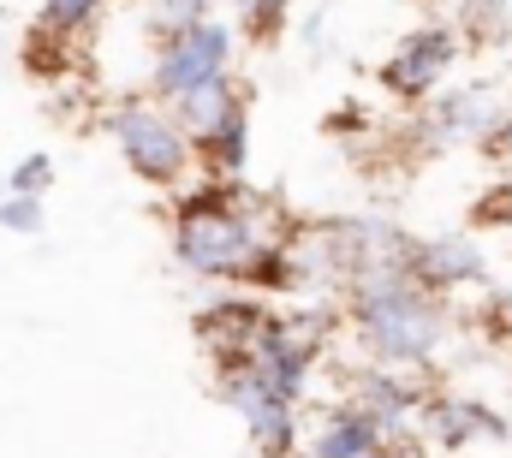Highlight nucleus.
I'll use <instances>...</instances> for the list:
<instances>
[{
  "label": "nucleus",
  "mask_w": 512,
  "mask_h": 458,
  "mask_svg": "<svg viewBox=\"0 0 512 458\" xmlns=\"http://www.w3.org/2000/svg\"><path fill=\"white\" fill-rule=\"evenodd\" d=\"M352 322H358V340L376 363L405 369V363H423L441 345L447 310H441V298L429 286H417L399 268V256H376L352 280Z\"/></svg>",
  "instance_id": "nucleus-1"
},
{
  "label": "nucleus",
  "mask_w": 512,
  "mask_h": 458,
  "mask_svg": "<svg viewBox=\"0 0 512 458\" xmlns=\"http://www.w3.org/2000/svg\"><path fill=\"white\" fill-rule=\"evenodd\" d=\"M274 238H256V197L239 191H197L179 203V227H173V250L185 268L215 274V280H239L251 268V256Z\"/></svg>",
  "instance_id": "nucleus-2"
},
{
  "label": "nucleus",
  "mask_w": 512,
  "mask_h": 458,
  "mask_svg": "<svg viewBox=\"0 0 512 458\" xmlns=\"http://www.w3.org/2000/svg\"><path fill=\"white\" fill-rule=\"evenodd\" d=\"M108 131H114V143L126 149L131 173H143V179H155V185H179L185 167L197 161V155H191V137L179 131V119L167 114V108H155V102H120V108L108 114Z\"/></svg>",
  "instance_id": "nucleus-3"
},
{
  "label": "nucleus",
  "mask_w": 512,
  "mask_h": 458,
  "mask_svg": "<svg viewBox=\"0 0 512 458\" xmlns=\"http://www.w3.org/2000/svg\"><path fill=\"white\" fill-rule=\"evenodd\" d=\"M221 72H233V30L221 18H197V24L161 36V54H155L149 84H155V96L179 102L185 90H197V84H209Z\"/></svg>",
  "instance_id": "nucleus-4"
},
{
  "label": "nucleus",
  "mask_w": 512,
  "mask_h": 458,
  "mask_svg": "<svg viewBox=\"0 0 512 458\" xmlns=\"http://www.w3.org/2000/svg\"><path fill=\"white\" fill-rule=\"evenodd\" d=\"M221 399L251 423V435L268 447V453H292V441H298V417H292V405L262 381L251 369V357H239V363H221Z\"/></svg>",
  "instance_id": "nucleus-5"
},
{
  "label": "nucleus",
  "mask_w": 512,
  "mask_h": 458,
  "mask_svg": "<svg viewBox=\"0 0 512 458\" xmlns=\"http://www.w3.org/2000/svg\"><path fill=\"white\" fill-rule=\"evenodd\" d=\"M453 60H459V30H453V24H423V30L399 36L393 60L382 66V84L393 96L417 102V96H429V90L453 72Z\"/></svg>",
  "instance_id": "nucleus-6"
},
{
  "label": "nucleus",
  "mask_w": 512,
  "mask_h": 458,
  "mask_svg": "<svg viewBox=\"0 0 512 458\" xmlns=\"http://www.w3.org/2000/svg\"><path fill=\"white\" fill-rule=\"evenodd\" d=\"M405 274H411L417 286H429V292H441V286L453 292V286L483 280V274H489V256H483L477 244H465V238H435V244H411Z\"/></svg>",
  "instance_id": "nucleus-7"
},
{
  "label": "nucleus",
  "mask_w": 512,
  "mask_h": 458,
  "mask_svg": "<svg viewBox=\"0 0 512 458\" xmlns=\"http://www.w3.org/2000/svg\"><path fill=\"white\" fill-rule=\"evenodd\" d=\"M429 423H435V441H441V447H471L477 435H495V441L512 435L507 417H495L483 399H459V393L429 399Z\"/></svg>",
  "instance_id": "nucleus-8"
},
{
  "label": "nucleus",
  "mask_w": 512,
  "mask_h": 458,
  "mask_svg": "<svg viewBox=\"0 0 512 458\" xmlns=\"http://www.w3.org/2000/svg\"><path fill=\"white\" fill-rule=\"evenodd\" d=\"M310 458H382V429H376L358 405H340V411L310 435Z\"/></svg>",
  "instance_id": "nucleus-9"
},
{
  "label": "nucleus",
  "mask_w": 512,
  "mask_h": 458,
  "mask_svg": "<svg viewBox=\"0 0 512 458\" xmlns=\"http://www.w3.org/2000/svg\"><path fill=\"white\" fill-rule=\"evenodd\" d=\"M239 102H245V96L233 90V72H221V78H209V84L185 90V96L173 102V119H179V131H185V137L197 143L203 131H215L221 119H227L233 108H239Z\"/></svg>",
  "instance_id": "nucleus-10"
},
{
  "label": "nucleus",
  "mask_w": 512,
  "mask_h": 458,
  "mask_svg": "<svg viewBox=\"0 0 512 458\" xmlns=\"http://www.w3.org/2000/svg\"><path fill=\"white\" fill-rule=\"evenodd\" d=\"M191 149H203V161H209L215 173H227V179H233V173H245V155H251V108L239 102L233 114L215 125V131H203Z\"/></svg>",
  "instance_id": "nucleus-11"
},
{
  "label": "nucleus",
  "mask_w": 512,
  "mask_h": 458,
  "mask_svg": "<svg viewBox=\"0 0 512 458\" xmlns=\"http://www.w3.org/2000/svg\"><path fill=\"white\" fill-rule=\"evenodd\" d=\"M501 108H489V90H453L435 102V131L453 143V137H489Z\"/></svg>",
  "instance_id": "nucleus-12"
},
{
  "label": "nucleus",
  "mask_w": 512,
  "mask_h": 458,
  "mask_svg": "<svg viewBox=\"0 0 512 458\" xmlns=\"http://www.w3.org/2000/svg\"><path fill=\"white\" fill-rule=\"evenodd\" d=\"M459 30H471V42H495V36H507V0H465Z\"/></svg>",
  "instance_id": "nucleus-13"
},
{
  "label": "nucleus",
  "mask_w": 512,
  "mask_h": 458,
  "mask_svg": "<svg viewBox=\"0 0 512 458\" xmlns=\"http://www.w3.org/2000/svg\"><path fill=\"white\" fill-rule=\"evenodd\" d=\"M0 227H6V232H24V238H36V232L48 227V209H42V197H24V191H12V197L0 203Z\"/></svg>",
  "instance_id": "nucleus-14"
},
{
  "label": "nucleus",
  "mask_w": 512,
  "mask_h": 458,
  "mask_svg": "<svg viewBox=\"0 0 512 458\" xmlns=\"http://www.w3.org/2000/svg\"><path fill=\"white\" fill-rule=\"evenodd\" d=\"M102 6H108V0H42V24L60 30V36H72V30H84Z\"/></svg>",
  "instance_id": "nucleus-15"
},
{
  "label": "nucleus",
  "mask_w": 512,
  "mask_h": 458,
  "mask_svg": "<svg viewBox=\"0 0 512 458\" xmlns=\"http://www.w3.org/2000/svg\"><path fill=\"white\" fill-rule=\"evenodd\" d=\"M197 18H209V0H149V24H155L161 36L197 24Z\"/></svg>",
  "instance_id": "nucleus-16"
},
{
  "label": "nucleus",
  "mask_w": 512,
  "mask_h": 458,
  "mask_svg": "<svg viewBox=\"0 0 512 458\" xmlns=\"http://www.w3.org/2000/svg\"><path fill=\"white\" fill-rule=\"evenodd\" d=\"M48 179H54V161H48V155H24V161L12 167V191H24V197H42Z\"/></svg>",
  "instance_id": "nucleus-17"
},
{
  "label": "nucleus",
  "mask_w": 512,
  "mask_h": 458,
  "mask_svg": "<svg viewBox=\"0 0 512 458\" xmlns=\"http://www.w3.org/2000/svg\"><path fill=\"white\" fill-rule=\"evenodd\" d=\"M489 149L501 155V161H512V108L501 119H495V131H489Z\"/></svg>",
  "instance_id": "nucleus-18"
},
{
  "label": "nucleus",
  "mask_w": 512,
  "mask_h": 458,
  "mask_svg": "<svg viewBox=\"0 0 512 458\" xmlns=\"http://www.w3.org/2000/svg\"><path fill=\"white\" fill-rule=\"evenodd\" d=\"M483 221H512V179H507V191H501V197H489Z\"/></svg>",
  "instance_id": "nucleus-19"
},
{
  "label": "nucleus",
  "mask_w": 512,
  "mask_h": 458,
  "mask_svg": "<svg viewBox=\"0 0 512 458\" xmlns=\"http://www.w3.org/2000/svg\"><path fill=\"white\" fill-rule=\"evenodd\" d=\"M489 316H495V322H501V328L512 334V292H495V304H489Z\"/></svg>",
  "instance_id": "nucleus-20"
},
{
  "label": "nucleus",
  "mask_w": 512,
  "mask_h": 458,
  "mask_svg": "<svg viewBox=\"0 0 512 458\" xmlns=\"http://www.w3.org/2000/svg\"><path fill=\"white\" fill-rule=\"evenodd\" d=\"M399 458H417V453H399Z\"/></svg>",
  "instance_id": "nucleus-21"
},
{
  "label": "nucleus",
  "mask_w": 512,
  "mask_h": 458,
  "mask_svg": "<svg viewBox=\"0 0 512 458\" xmlns=\"http://www.w3.org/2000/svg\"><path fill=\"white\" fill-rule=\"evenodd\" d=\"M239 6H251V0H239Z\"/></svg>",
  "instance_id": "nucleus-22"
}]
</instances>
